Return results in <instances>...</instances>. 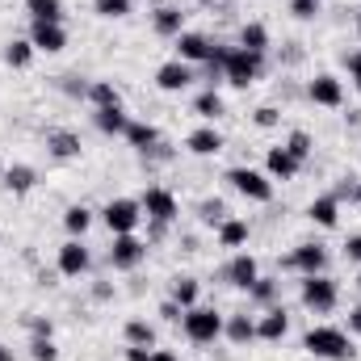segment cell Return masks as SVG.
Listing matches in <instances>:
<instances>
[{
	"instance_id": "cell-8",
	"label": "cell",
	"mask_w": 361,
	"mask_h": 361,
	"mask_svg": "<svg viewBox=\"0 0 361 361\" xmlns=\"http://www.w3.org/2000/svg\"><path fill=\"white\" fill-rule=\"evenodd\" d=\"M139 206H143V214L156 219V223H173V219H177V197H173L169 189H160V185H152V189L139 197Z\"/></svg>"
},
{
	"instance_id": "cell-43",
	"label": "cell",
	"mask_w": 361,
	"mask_h": 361,
	"mask_svg": "<svg viewBox=\"0 0 361 361\" xmlns=\"http://www.w3.org/2000/svg\"><path fill=\"white\" fill-rule=\"evenodd\" d=\"M345 257L361 265V235H349V244H345Z\"/></svg>"
},
{
	"instance_id": "cell-26",
	"label": "cell",
	"mask_w": 361,
	"mask_h": 361,
	"mask_svg": "<svg viewBox=\"0 0 361 361\" xmlns=\"http://www.w3.org/2000/svg\"><path fill=\"white\" fill-rule=\"evenodd\" d=\"M219 244H223V248H240V244H248V223H240V219H223V223H219Z\"/></svg>"
},
{
	"instance_id": "cell-14",
	"label": "cell",
	"mask_w": 361,
	"mask_h": 361,
	"mask_svg": "<svg viewBox=\"0 0 361 361\" xmlns=\"http://www.w3.org/2000/svg\"><path fill=\"white\" fill-rule=\"evenodd\" d=\"M189 80H193V72H189V63H180V59H169V63L156 72V85L164 92H180Z\"/></svg>"
},
{
	"instance_id": "cell-4",
	"label": "cell",
	"mask_w": 361,
	"mask_h": 361,
	"mask_svg": "<svg viewBox=\"0 0 361 361\" xmlns=\"http://www.w3.org/2000/svg\"><path fill=\"white\" fill-rule=\"evenodd\" d=\"M101 219H105V227H109L114 235H135V227H139V219H143V206H139L135 197H118V202H109V206L101 210Z\"/></svg>"
},
{
	"instance_id": "cell-20",
	"label": "cell",
	"mask_w": 361,
	"mask_h": 361,
	"mask_svg": "<svg viewBox=\"0 0 361 361\" xmlns=\"http://www.w3.org/2000/svg\"><path fill=\"white\" fill-rule=\"evenodd\" d=\"M156 34H164V38H180V34H185V13L173 8V4H160V8H156Z\"/></svg>"
},
{
	"instance_id": "cell-19",
	"label": "cell",
	"mask_w": 361,
	"mask_h": 361,
	"mask_svg": "<svg viewBox=\"0 0 361 361\" xmlns=\"http://www.w3.org/2000/svg\"><path fill=\"white\" fill-rule=\"evenodd\" d=\"M286 332H290L286 311H281V307H269V311L261 315V324H257V336H261V341H281Z\"/></svg>"
},
{
	"instance_id": "cell-34",
	"label": "cell",
	"mask_w": 361,
	"mask_h": 361,
	"mask_svg": "<svg viewBox=\"0 0 361 361\" xmlns=\"http://www.w3.org/2000/svg\"><path fill=\"white\" fill-rule=\"evenodd\" d=\"M89 97H92V105L101 109V105H122V97H118V89L109 85V80H97L89 89Z\"/></svg>"
},
{
	"instance_id": "cell-1",
	"label": "cell",
	"mask_w": 361,
	"mask_h": 361,
	"mask_svg": "<svg viewBox=\"0 0 361 361\" xmlns=\"http://www.w3.org/2000/svg\"><path fill=\"white\" fill-rule=\"evenodd\" d=\"M302 349L315 353V357H324V361H353V353H357L353 341L341 328H311L302 336Z\"/></svg>"
},
{
	"instance_id": "cell-17",
	"label": "cell",
	"mask_w": 361,
	"mask_h": 361,
	"mask_svg": "<svg viewBox=\"0 0 361 361\" xmlns=\"http://www.w3.org/2000/svg\"><path fill=\"white\" fill-rule=\"evenodd\" d=\"M261 277V269H257V257H248V252H240L231 265H227V281L231 286H240V290H252V281Z\"/></svg>"
},
{
	"instance_id": "cell-41",
	"label": "cell",
	"mask_w": 361,
	"mask_h": 361,
	"mask_svg": "<svg viewBox=\"0 0 361 361\" xmlns=\"http://www.w3.org/2000/svg\"><path fill=\"white\" fill-rule=\"evenodd\" d=\"M277 118H281V114H277L273 105H261V109H257V126H261V130H273V126H277Z\"/></svg>"
},
{
	"instance_id": "cell-24",
	"label": "cell",
	"mask_w": 361,
	"mask_h": 361,
	"mask_svg": "<svg viewBox=\"0 0 361 361\" xmlns=\"http://www.w3.org/2000/svg\"><path fill=\"white\" fill-rule=\"evenodd\" d=\"M307 214H311V223H319V227H336V219H341V202H336V197H315Z\"/></svg>"
},
{
	"instance_id": "cell-18",
	"label": "cell",
	"mask_w": 361,
	"mask_h": 361,
	"mask_svg": "<svg viewBox=\"0 0 361 361\" xmlns=\"http://www.w3.org/2000/svg\"><path fill=\"white\" fill-rule=\"evenodd\" d=\"M265 169H269L273 180H290L298 169H302V164H298V160H294L286 147H269V156H265Z\"/></svg>"
},
{
	"instance_id": "cell-29",
	"label": "cell",
	"mask_w": 361,
	"mask_h": 361,
	"mask_svg": "<svg viewBox=\"0 0 361 361\" xmlns=\"http://www.w3.org/2000/svg\"><path fill=\"white\" fill-rule=\"evenodd\" d=\"M34 21H63V0H25Z\"/></svg>"
},
{
	"instance_id": "cell-2",
	"label": "cell",
	"mask_w": 361,
	"mask_h": 361,
	"mask_svg": "<svg viewBox=\"0 0 361 361\" xmlns=\"http://www.w3.org/2000/svg\"><path fill=\"white\" fill-rule=\"evenodd\" d=\"M180 328H185V336H189L193 345H214V341L223 336V315L210 311V307H189V311L180 315Z\"/></svg>"
},
{
	"instance_id": "cell-27",
	"label": "cell",
	"mask_w": 361,
	"mask_h": 361,
	"mask_svg": "<svg viewBox=\"0 0 361 361\" xmlns=\"http://www.w3.org/2000/svg\"><path fill=\"white\" fill-rule=\"evenodd\" d=\"M34 180H38V173H34L30 164H13V169H4V185H8L13 193H30Z\"/></svg>"
},
{
	"instance_id": "cell-16",
	"label": "cell",
	"mask_w": 361,
	"mask_h": 361,
	"mask_svg": "<svg viewBox=\"0 0 361 361\" xmlns=\"http://www.w3.org/2000/svg\"><path fill=\"white\" fill-rule=\"evenodd\" d=\"M185 147H189L193 156H219V152H223V135H219L214 126H197V130L185 139Z\"/></svg>"
},
{
	"instance_id": "cell-42",
	"label": "cell",
	"mask_w": 361,
	"mask_h": 361,
	"mask_svg": "<svg viewBox=\"0 0 361 361\" xmlns=\"http://www.w3.org/2000/svg\"><path fill=\"white\" fill-rule=\"evenodd\" d=\"M345 63H349V76H353V85H357V92H361V51H353Z\"/></svg>"
},
{
	"instance_id": "cell-50",
	"label": "cell",
	"mask_w": 361,
	"mask_h": 361,
	"mask_svg": "<svg viewBox=\"0 0 361 361\" xmlns=\"http://www.w3.org/2000/svg\"><path fill=\"white\" fill-rule=\"evenodd\" d=\"M0 177H4V164H0Z\"/></svg>"
},
{
	"instance_id": "cell-15",
	"label": "cell",
	"mask_w": 361,
	"mask_h": 361,
	"mask_svg": "<svg viewBox=\"0 0 361 361\" xmlns=\"http://www.w3.org/2000/svg\"><path fill=\"white\" fill-rule=\"evenodd\" d=\"M92 122H97V130H105V135H126V126H130V118H126L122 105H101V109H92Z\"/></svg>"
},
{
	"instance_id": "cell-22",
	"label": "cell",
	"mask_w": 361,
	"mask_h": 361,
	"mask_svg": "<svg viewBox=\"0 0 361 361\" xmlns=\"http://www.w3.org/2000/svg\"><path fill=\"white\" fill-rule=\"evenodd\" d=\"M47 147H51L59 160H72V156H80V139H76L72 130H47Z\"/></svg>"
},
{
	"instance_id": "cell-30",
	"label": "cell",
	"mask_w": 361,
	"mask_h": 361,
	"mask_svg": "<svg viewBox=\"0 0 361 361\" xmlns=\"http://www.w3.org/2000/svg\"><path fill=\"white\" fill-rule=\"evenodd\" d=\"M63 227H68V235H85V231L92 227V210H89V206H68Z\"/></svg>"
},
{
	"instance_id": "cell-10",
	"label": "cell",
	"mask_w": 361,
	"mask_h": 361,
	"mask_svg": "<svg viewBox=\"0 0 361 361\" xmlns=\"http://www.w3.org/2000/svg\"><path fill=\"white\" fill-rule=\"evenodd\" d=\"M307 97H311L315 105H324V109H341V105H345V85H341L336 76H328V72H324V76H315V80H311Z\"/></svg>"
},
{
	"instance_id": "cell-33",
	"label": "cell",
	"mask_w": 361,
	"mask_h": 361,
	"mask_svg": "<svg viewBox=\"0 0 361 361\" xmlns=\"http://www.w3.org/2000/svg\"><path fill=\"white\" fill-rule=\"evenodd\" d=\"M193 114H197V118H206V122H214V118L223 114V97H219L214 89H206L197 101H193Z\"/></svg>"
},
{
	"instance_id": "cell-35",
	"label": "cell",
	"mask_w": 361,
	"mask_h": 361,
	"mask_svg": "<svg viewBox=\"0 0 361 361\" xmlns=\"http://www.w3.org/2000/svg\"><path fill=\"white\" fill-rule=\"evenodd\" d=\"M286 152H290V156H294V160L302 164V160L311 156V135H307V130H294V135L286 139Z\"/></svg>"
},
{
	"instance_id": "cell-49",
	"label": "cell",
	"mask_w": 361,
	"mask_h": 361,
	"mask_svg": "<svg viewBox=\"0 0 361 361\" xmlns=\"http://www.w3.org/2000/svg\"><path fill=\"white\" fill-rule=\"evenodd\" d=\"M353 193H357V202H361V185H357V189H353Z\"/></svg>"
},
{
	"instance_id": "cell-5",
	"label": "cell",
	"mask_w": 361,
	"mask_h": 361,
	"mask_svg": "<svg viewBox=\"0 0 361 361\" xmlns=\"http://www.w3.org/2000/svg\"><path fill=\"white\" fill-rule=\"evenodd\" d=\"M336 281L332 277H324V273H311V277H302V307H311L315 315H328L332 307H336Z\"/></svg>"
},
{
	"instance_id": "cell-48",
	"label": "cell",
	"mask_w": 361,
	"mask_h": 361,
	"mask_svg": "<svg viewBox=\"0 0 361 361\" xmlns=\"http://www.w3.org/2000/svg\"><path fill=\"white\" fill-rule=\"evenodd\" d=\"M0 361H13V349H4V345H0Z\"/></svg>"
},
{
	"instance_id": "cell-21",
	"label": "cell",
	"mask_w": 361,
	"mask_h": 361,
	"mask_svg": "<svg viewBox=\"0 0 361 361\" xmlns=\"http://www.w3.org/2000/svg\"><path fill=\"white\" fill-rule=\"evenodd\" d=\"M240 47L252 51V55H265V51H269V30H265L261 21H248V25L240 30Z\"/></svg>"
},
{
	"instance_id": "cell-25",
	"label": "cell",
	"mask_w": 361,
	"mask_h": 361,
	"mask_svg": "<svg viewBox=\"0 0 361 361\" xmlns=\"http://www.w3.org/2000/svg\"><path fill=\"white\" fill-rule=\"evenodd\" d=\"M223 332H227L235 345H248V341H257V319H252V315H231V319L223 324Z\"/></svg>"
},
{
	"instance_id": "cell-39",
	"label": "cell",
	"mask_w": 361,
	"mask_h": 361,
	"mask_svg": "<svg viewBox=\"0 0 361 361\" xmlns=\"http://www.w3.org/2000/svg\"><path fill=\"white\" fill-rule=\"evenodd\" d=\"M227 219V206L214 197V202H202V223H223Z\"/></svg>"
},
{
	"instance_id": "cell-3",
	"label": "cell",
	"mask_w": 361,
	"mask_h": 361,
	"mask_svg": "<svg viewBox=\"0 0 361 361\" xmlns=\"http://www.w3.org/2000/svg\"><path fill=\"white\" fill-rule=\"evenodd\" d=\"M223 76H227L235 89H248V85L261 76V55H252V51H244V47L227 51V55H223Z\"/></svg>"
},
{
	"instance_id": "cell-52",
	"label": "cell",
	"mask_w": 361,
	"mask_h": 361,
	"mask_svg": "<svg viewBox=\"0 0 361 361\" xmlns=\"http://www.w3.org/2000/svg\"><path fill=\"white\" fill-rule=\"evenodd\" d=\"M357 281H361V277H357Z\"/></svg>"
},
{
	"instance_id": "cell-38",
	"label": "cell",
	"mask_w": 361,
	"mask_h": 361,
	"mask_svg": "<svg viewBox=\"0 0 361 361\" xmlns=\"http://www.w3.org/2000/svg\"><path fill=\"white\" fill-rule=\"evenodd\" d=\"M248 294H252L257 302H273V298H277V281H273V277H257Z\"/></svg>"
},
{
	"instance_id": "cell-28",
	"label": "cell",
	"mask_w": 361,
	"mask_h": 361,
	"mask_svg": "<svg viewBox=\"0 0 361 361\" xmlns=\"http://www.w3.org/2000/svg\"><path fill=\"white\" fill-rule=\"evenodd\" d=\"M30 59H34V42L30 38H13L4 47V63L8 68H30Z\"/></svg>"
},
{
	"instance_id": "cell-6",
	"label": "cell",
	"mask_w": 361,
	"mask_h": 361,
	"mask_svg": "<svg viewBox=\"0 0 361 361\" xmlns=\"http://www.w3.org/2000/svg\"><path fill=\"white\" fill-rule=\"evenodd\" d=\"M227 180L244 193V197H252V202H269L273 197V180L265 173H257V169H231Z\"/></svg>"
},
{
	"instance_id": "cell-47",
	"label": "cell",
	"mask_w": 361,
	"mask_h": 361,
	"mask_svg": "<svg viewBox=\"0 0 361 361\" xmlns=\"http://www.w3.org/2000/svg\"><path fill=\"white\" fill-rule=\"evenodd\" d=\"M349 328L361 336V307H353V311H349Z\"/></svg>"
},
{
	"instance_id": "cell-37",
	"label": "cell",
	"mask_w": 361,
	"mask_h": 361,
	"mask_svg": "<svg viewBox=\"0 0 361 361\" xmlns=\"http://www.w3.org/2000/svg\"><path fill=\"white\" fill-rule=\"evenodd\" d=\"M130 4H135V0H92L97 17H126V13H130Z\"/></svg>"
},
{
	"instance_id": "cell-36",
	"label": "cell",
	"mask_w": 361,
	"mask_h": 361,
	"mask_svg": "<svg viewBox=\"0 0 361 361\" xmlns=\"http://www.w3.org/2000/svg\"><path fill=\"white\" fill-rule=\"evenodd\" d=\"M30 357L34 361H55L59 357V349H55L51 336H34V341H30Z\"/></svg>"
},
{
	"instance_id": "cell-13",
	"label": "cell",
	"mask_w": 361,
	"mask_h": 361,
	"mask_svg": "<svg viewBox=\"0 0 361 361\" xmlns=\"http://www.w3.org/2000/svg\"><path fill=\"white\" fill-rule=\"evenodd\" d=\"M290 265L302 273V277H311V273H324L328 252H324L319 244H298V248H294V257H290Z\"/></svg>"
},
{
	"instance_id": "cell-51",
	"label": "cell",
	"mask_w": 361,
	"mask_h": 361,
	"mask_svg": "<svg viewBox=\"0 0 361 361\" xmlns=\"http://www.w3.org/2000/svg\"><path fill=\"white\" fill-rule=\"evenodd\" d=\"M357 30H361V17H357Z\"/></svg>"
},
{
	"instance_id": "cell-12",
	"label": "cell",
	"mask_w": 361,
	"mask_h": 361,
	"mask_svg": "<svg viewBox=\"0 0 361 361\" xmlns=\"http://www.w3.org/2000/svg\"><path fill=\"white\" fill-rule=\"evenodd\" d=\"M85 269H89V248H85L80 240H68V244L59 248V273H63V277H80Z\"/></svg>"
},
{
	"instance_id": "cell-45",
	"label": "cell",
	"mask_w": 361,
	"mask_h": 361,
	"mask_svg": "<svg viewBox=\"0 0 361 361\" xmlns=\"http://www.w3.org/2000/svg\"><path fill=\"white\" fill-rule=\"evenodd\" d=\"M30 332L34 336H51V319H30Z\"/></svg>"
},
{
	"instance_id": "cell-9",
	"label": "cell",
	"mask_w": 361,
	"mask_h": 361,
	"mask_svg": "<svg viewBox=\"0 0 361 361\" xmlns=\"http://www.w3.org/2000/svg\"><path fill=\"white\" fill-rule=\"evenodd\" d=\"M143 257H147V244H139L135 235H114V248H109V265L114 269H135Z\"/></svg>"
},
{
	"instance_id": "cell-11",
	"label": "cell",
	"mask_w": 361,
	"mask_h": 361,
	"mask_svg": "<svg viewBox=\"0 0 361 361\" xmlns=\"http://www.w3.org/2000/svg\"><path fill=\"white\" fill-rule=\"evenodd\" d=\"M210 55H214V42L206 38V34H180L177 38V59L180 63H210Z\"/></svg>"
},
{
	"instance_id": "cell-7",
	"label": "cell",
	"mask_w": 361,
	"mask_h": 361,
	"mask_svg": "<svg viewBox=\"0 0 361 361\" xmlns=\"http://www.w3.org/2000/svg\"><path fill=\"white\" fill-rule=\"evenodd\" d=\"M30 42H34V51L55 55V51L68 47V30H63V21H34L30 25Z\"/></svg>"
},
{
	"instance_id": "cell-44",
	"label": "cell",
	"mask_w": 361,
	"mask_h": 361,
	"mask_svg": "<svg viewBox=\"0 0 361 361\" xmlns=\"http://www.w3.org/2000/svg\"><path fill=\"white\" fill-rule=\"evenodd\" d=\"M160 315H164L169 324H180V315H185V311H180L177 302H164V307H160Z\"/></svg>"
},
{
	"instance_id": "cell-32",
	"label": "cell",
	"mask_w": 361,
	"mask_h": 361,
	"mask_svg": "<svg viewBox=\"0 0 361 361\" xmlns=\"http://www.w3.org/2000/svg\"><path fill=\"white\" fill-rule=\"evenodd\" d=\"M173 302H177L180 311L197 307V281H193V277H177V281H173Z\"/></svg>"
},
{
	"instance_id": "cell-46",
	"label": "cell",
	"mask_w": 361,
	"mask_h": 361,
	"mask_svg": "<svg viewBox=\"0 0 361 361\" xmlns=\"http://www.w3.org/2000/svg\"><path fill=\"white\" fill-rule=\"evenodd\" d=\"M147 361H177V353H169V349H152Z\"/></svg>"
},
{
	"instance_id": "cell-23",
	"label": "cell",
	"mask_w": 361,
	"mask_h": 361,
	"mask_svg": "<svg viewBox=\"0 0 361 361\" xmlns=\"http://www.w3.org/2000/svg\"><path fill=\"white\" fill-rule=\"evenodd\" d=\"M126 143L139 147V152H147V147L160 143V130H156L152 122H130V126H126Z\"/></svg>"
},
{
	"instance_id": "cell-40",
	"label": "cell",
	"mask_w": 361,
	"mask_h": 361,
	"mask_svg": "<svg viewBox=\"0 0 361 361\" xmlns=\"http://www.w3.org/2000/svg\"><path fill=\"white\" fill-rule=\"evenodd\" d=\"M290 13L307 21V17H315V13H319V0H290Z\"/></svg>"
},
{
	"instance_id": "cell-31",
	"label": "cell",
	"mask_w": 361,
	"mask_h": 361,
	"mask_svg": "<svg viewBox=\"0 0 361 361\" xmlns=\"http://www.w3.org/2000/svg\"><path fill=\"white\" fill-rule=\"evenodd\" d=\"M126 345L156 349V328H152V324H143V319H130V324H126Z\"/></svg>"
}]
</instances>
